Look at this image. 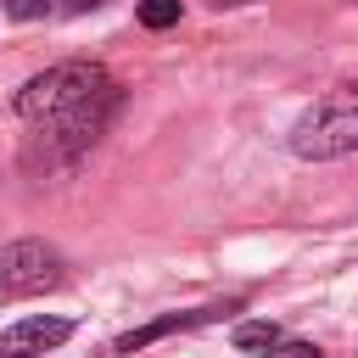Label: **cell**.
<instances>
[{
    "instance_id": "1",
    "label": "cell",
    "mask_w": 358,
    "mask_h": 358,
    "mask_svg": "<svg viewBox=\"0 0 358 358\" xmlns=\"http://www.w3.org/2000/svg\"><path fill=\"white\" fill-rule=\"evenodd\" d=\"M112 112H117V84L95 62H62V67H50L17 90V117L39 123L67 151L90 145L112 123Z\"/></svg>"
},
{
    "instance_id": "2",
    "label": "cell",
    "mask_w": 358,
    "mask_h": 358,
    "mask_svg": "<svg viewBox=\"0 0 358 358\" xmlns=\"http://www.w3.org/2000/svg\"><path fill=\"white\" fill-rule=\"evenodd\" d=\"M291 151L302 162H330L358 151V78H341L291 123Z\"/></svg>"
},
{
    "instance_id": "3",
    "label": "cell",
    "mask_w": 358,
    "mask_h": 358,
    "mask_svg": "<svg viewBox=\"0 0 358 358\" xmlns=\"http://www.w3.org/2000/svg\"><path fill=\"white\" fill-rule=\"evenodd\" d=\"M62 252L45 241H17L0 252V296H39L50 285H62Z\"/></svg>"
},
{
    "instance_id": "4",
    "label": "cell",
    "mask_w": 358,
    "mask_h": 358,
    "mask_svg": "<svg viewBox=\"0 0 358 358\" xmlns=\"http://www.w3.org/2000/svg\"><path fill=\"white\" fill-rule=\"evenodd\" d=\"M67 336H73V319H62V313H28L11 330H0V358H45Z\"/></svg>"
},
{
    "instance_id": "5",
    "label": "cell",
    "mask_w": 358,
    "mask_h": 358,
    "mask_svg": "<svg viewBox=\"0 0 358 358\" xmlns=\"http://www.w3.org/2000/svg\"><path fill=\"white\" fill-rule=\"evenodd\" d=\"M218 313H235V302H229V308H190V313H162V319H151V324H140V330H123V336L112 341V352H140V347H151V341H162V336H173V330H196V324H207V319H218Z\"/></svg>"
},
{
    "instance_id": "6",
    "label": "cell",
    "mask_w": 358,
    "mask_h": 358,
    "mask_svg": "<svg viewBox=\"0 0 358 358\" xmlns=\"http://www.w3.org/2000/svg\"><path fill=\"white\" fill-rule=\"evenodd\" d=\"M229 341H235L241 352H268V347H274V341H285V336H280V324H274V319H246V324H235V336H229Z\"/></svg>"
},
{
    "instance_id": "7",
    "label": "cell",
    "mask_w": 358,
    "mask_h": 358,
    "mask_svg": "<svg viewBox=\"0 0 358 358\" xmlns=\"http://www.w3.org/2000/svg\"><path fill=\"white\" fill-rule=\"evenodd\" d=\"M140 22L145 28H173L179 22V0H140Z\"/></svg>"
},
{
    "instance_id": "8",
    "label": "cell",
    "mask_w": 358,
    "mask_h": 358,
    "mask_svg": "<svg viewBox=\"0 0 358 358\" xmlns=\"http://www.w3.org/2000/svg\"><path fill=\"white\" fill-rule=\"evenodd\" d=\"M263 358H319V347L313 341H274Z\"/></svg>"
},
{
    "instance_id": "9",
    "label": "cell",
    "mask_w": 358,
    "mask_h": 358,
    "mask_svg": "<svg viewBox=\"0 0 358 358\" xmlns=\"http://www.w3.org/2000/svg\"><path fill=\"white\" fill-rule=\"evenodd\" d=\"M45 6H50V0H6V11L22 17V22H28V17H45Z\"/></svg>"
},
{
    "instance_id": "10",
    "label": "cell",
    "mask_w": 358,
    "mask_h": 358,
    "mask_svg": "<svg viewBox=\"0 0 358 358\" xmlns=\"http://www.w3.org/2000/svg\"><path fill=\"white\" fill-rule=\"evenodd\" d=\"M67 6H73V11H90V6H101V0H67Z\"/></svg>"
},
{
    "instance_id": "11",
    "label": "cell",
    "mask_w": 358,
    "mask_h": 358,
    "mask_svg": "<svg viewBox=\"0 0 358 358\" xmlns=\"http://www.w3.org/2000/svg\"><path fill=\"white\" fill-rule=\"evenodd\" d=\"M224 6H241V0H224Z\"/></svg>"
}]
</instances>
